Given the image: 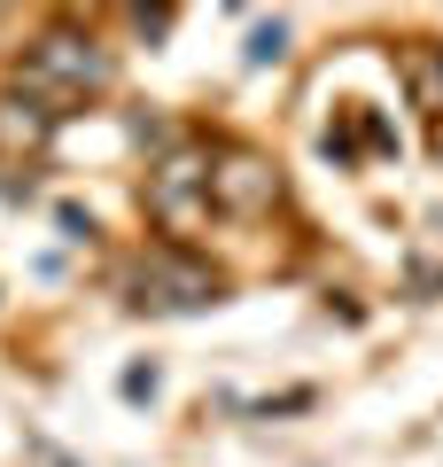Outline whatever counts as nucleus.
<instances>
[{"label": "nucleus", "mask_w": 443, "mask_h": 467, "mask_svg": "<svg viewBox=\"0 0 443 467\" xmlns=\"http://www.w3.org/2000/svg\"><path fill=\"white\" fill-rule=\"evenodd\" d=\"M47 125H55V109H39L32 94H0V164H24V156H39L47 149Z\"/></svg>", "instance_id": "obj_5"}, {"label": "nucleus", "mask_w": 443, "mask_h": 467, "mask_svg": "<svg viewBox=\"0 0 443 467\" xmlns=\"http://www.w3.org/2000/svg\"><path fill=\"white\" fill-rule=\"evenodd\" d=\"M148 218L164 234H180V242L195 226H211V140H180L148 171Z\"/></svg>", "instance_id": "obj_2"}, {"label": "nucleus", "mask_w": 443, "mask_h": 467, "mask_svg": "<svg viewBox=\"0 0 443 467\" xmlns=\"http://www.w3.org/2000/svg\"><path fill=\"white\" fill-rule=\"evenodd\" d=\"M16 86L39 101V109H55V117H63V109H78L86 94H101V86H109V55H101L86 32H63V24H55V32L39 39L32 55H24Z\"/></svg>", "instance_id": "obj_1"}, {"label": "nucleus", "mask_w": 443, "mask_h": 467, "mask_svg": "<svg viewBox=\"0 0 443 467\" xmlns=\"http://www.w3.org/2000/svg\"><path fill=\"white\" fill-rule=\"evenodd\" d=\"M211 211L218 218H273L280 211V171L242 140H211Z\"/></svg>", "instance_id": "obj_3"}, {"label": "nucleus", "mask_w": 443, "mask_h": 467, "mask_svg": "<svg viewBox=\"0 0 443 467\" xmlns=\"http://www.w3.org/2000/svg\"><path fill=\"white\" fill-rule=\"evenodd\" d=\"M140 304H156V312H195V304H218V273L195 265L180 242H164V250L140 257Z\"/></svg>", "instance_id": "obj_4"}]
</instances>
